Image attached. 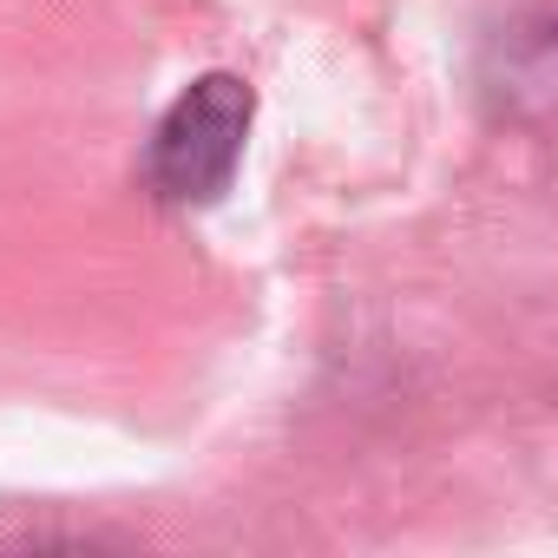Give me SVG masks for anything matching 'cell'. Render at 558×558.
<instances>
[{"label": "cell", "instance_id": "1", "mask_svg": "<svg viewBox=\"0 0 558 558\" xmlns=\"http://www.w3.org/2000/svg\"><path fill=\"white\" fill-rule=\"evenodd\" d=\"M250 125H256V93L236 80V73H204L191 80L165 119L151 125V145H145V191L171 210H204L230 191L236 165H243V145H250Z\"/></svg>", "mask_w": 558, "mask_h": 558}, {"label": "cell", "instance_id": "2", "mask_svg": "<svg viewBox=\"0 0 558 558\" xmlns=\"http://www.w3.org/2000/svg\"><path fill=\"white\" fill-rule=\"evenodd\" d=\"M486 93L512 119H558V14L519 21L512 34L493 40Z\"/></svg>", "mask_w": 558, "mask_h": 558}]
</instances>
